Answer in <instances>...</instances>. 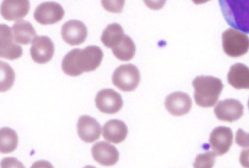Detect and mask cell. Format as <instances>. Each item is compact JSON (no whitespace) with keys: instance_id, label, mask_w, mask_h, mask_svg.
<instances>
[{"instance_id":"cell-13","label":"cell","mask_w":249,"mask_h":168,"mask_svg":"<svg viewBox=\"0 0 249 168\" xmlns=\"http://www.w3.org/2000/svg\"><path fill=\"white\" fill-rule=\"evenodd\" d=\"M165 106L173 115L180 116L188 113L192 105L190 96L186 93L176 92L169 94L165 99Z\"/></svg>"},{"instance_id":"cell-29","label":"cell","mask_w":249,"mask_h":168,"mask_svg":"<svg viewBox=\"0 0 249 168\" xmlns=\"http://www.w3.org/2000/svg\"><path fill=\"white\" fill-rule=\"evenodd\" d=\"M210 0H192L193 2L196 4H200L204 3Z\"/></svg>"},{"instance_id":"cell-24","label":"cell","mask_w":249,"mask_h":168,"mask_svg":"<svg viewBox=\"0 0 249 168\" xmlns=\"http://www.w3.org/2000/svg\"><path fill=\"white\" fill-rule=\"evenodd\" d=\"M216 154L213 151H208L198 154L193 166L195 168H211L215 163Z\"/></svg>"},{"instance_id":"cell-11","label":"cell","mask_w":249,"mask_h":168,"mask_svg":"<svg viewBox=\"0 0 249 168\" xmlns=\"http://www.w3.org/2000/svg\"><path fill=\"white\" fill-rule=\"evenodd\" d=\"M209 142L213 151L219 156L227 153L233 142V133L231 128L219 126L212 131Z\"/></svg>"},{"instance_id":"cell-20","label":"cell","mask_w":249,"mask_h":168,"mask_svg":"<svg viewBox=\"0 0 249 168\" xmlns=\"http://www.w3.org/2000/svg\"><path fill=\"white\" fill-rule=\"evenodd\" d=\"M125 35L120 24L116 23L108 24L102 33L101 40L104 45L113 49L119 45Z\"/></svg>"},{"instance_id":"cell-9","label":"cell","mask_w":249,"mask_h":168,"mask_svg":"<svg viewBox=\"0 0 249 168\" xmlns=\"http://www.w3.org/2000/svg\"><path fill=\"white\" fill-rule=\"evenodd\" d=\"M61 35L67 44L71 46L78 45L86 39L88 30L83 22L72 19L66 22L62 25Z\"/></svg>"},{"instance_id":"cell-3","label":"cell","mask_w":249,"mask_h":168,"mask_svg":"<svg viewBox=\"0 0 249 168\" xmlns=\"http://www.w3.org/2000/svg\"><path fill=\"white\" fill-rule=\"evenodd\" d=\"M223 16L231 26L249 34V0H218Z\"/></svg>"},{"instance_id":"cell-18","label":"cell","mask_w":249,"mask_h":168,"mask_svg":"<svg viewBox=\"0 0 249 168\" xmlns=\"http://www.w3.org/2000/svg\"><path fill=\"white\" fill-rule=\"evenodd\" d=\"M227 79L235 89H249V68L240 63L232 65L228 73Z\"/></svg>"},{"instance_id":"cell-2","label":"cell","mask_w":249,"mask_h":168,"mask_svg":"<svg viewBox=\"0 0 249 168\" xmlns=\"http://www.w3.org/2000/svg\"><path fill=\"white\" fill-rule=\"evenodd\" d=\"M196 104L202 107H213L217 102L223 90L221 80L211 75H200L193 81Z\"/></svg>"},{"instance_id":"cell-10","label":"cell","mask_w":249,"mask_h":168,"mask_svg":"<svg viewBox=\"0 0 249 168\" xmlns=\"http://www.w3.org/2000/svg\"><path fill=\"white\" fill-rule=\"evenodd\" d=\"M0 56L9 60H14L22 55V49L16 43L12 30L6 24L0 25Z\"/></svg>"},{"instance_id":"cell-26","label":"cell","mask_w":249,"mask_h":168,"mask_svg":"<svg viewBox=\"0 0 249 168\" xmlns=\"http://www.w3.org/2000/svg\"><path fill=\"white\" fill-rule=\"evenodd\" d=\"M235 142L241 147L249 146V133H247L242 129L239 128L236 132Z\"/></svg>"},{"instance_id":"cell-19","label":"cell","mask_w":249,"mask_h":168,"mask_svg":"<svg viewBox=\"0 0 249 168\" xmlns=\"http://www.w3.org/2000/svg\"><path fill=\"white\" fill-rule=\"evenodd\" d=\"M12 32L15 41L23 45L29 44L36 35L32 25L25 20L15 23L12 26Z\"/></svg>"},{"instance_id":"cell-1","label":"cell","mask_w":249,"mask_h":168,"mask_svg":"<svg viewBox=\"0 0 249 168\" xmlns=\"http://www.w3.org/2000/svg\"><path fill=\"white\" fill-rule=\"evenodd\" d=\"M103 57V51L98 46H89L82 50L75 48L64 56L61 67L66 75L76 76L83 72L95 70L101 64Z\"/></svg>"},{"instance_id":"cell-7","label":"cell","mask_w":249,"mask_h":168,"mask_svg":"<svg viewBox=\"0 0 249 168\" xmlns=\"http://www.w3.org/2000/svg\"><path fill=\"white\" fill-rule=\"evenodd\" d=\"M95 100L98 110L107 114L117 112L123 105L121 95L111 89H105L98 92Z\"/></svg>"},{"instance_id":"cell-4","label":"cell","mask_w":249,"mask_h":168,"mask_svg":"<svg viewBox=\"0 0 249 168\" xmlns=\"http://www.w3.org/2000/svg\"><path fill=\"white\" fill-rule=\"evenodd\" d=\"M224 52L231 57H239L249 49V37L246 34L232 28L225 31L222 36Z\"/></svg>"},{"instance_id":"cell-28","label":"cell","mask_w":249,"mask_h":168,"mask_svg":"<svg viewBox=\"0 0 249 168\" xmlns=\"http://www.w3.org/2000/svg\"><path fill=\"white\" fill-rule=\"evenodd\" d=\"M239 161L243 167L249 168V148L245 149L241 151Z\"/></svg>"},{"instance_id":"cell-5","label":"cell","mask_w":249,"mask_h":168,"mask_svg":"<svg viewBox=\"0 0 249 168\" xmlns=\"http://www.w3.org/2000/svg\"><path fill=\"white\" fill-rule=\"evenodd\" d=\"M140 73L132 64L121 65L116 69L112 76L114 86L124 92L134 90L140 82Z\"/></svg>"},{"instance_id":"cell-12","label":"cell","mask_w":249,"mask_h":168,"mask_svg":"<svg viewBox=\"0 0 249 168\" xmlns=\"http://www.w3.org/2000/svg\"><path fill=\"white\" fill-rule=\"evenodd\" d=\"M54 50V44L48 37L38 36L32 41L30 54L35 62L44 64L52 59Z\"/></svg>"},{"instance_id":"cell-25","label":"cell","mask_w":249,"mask_h":168,"mask_svg":"<svg viewBox=\"0 0 249 168\" xmlns=\"http://www.w3.org/2000/svg\"><path fill=\"white\" fill-rule=\"evenodd\" d=\"M103 7L107 11L118 13L122 11L125 0H101Z\"/></svg>"},{"instance_id":"cell-22","label":"cell","mask_w":249,"mask_h":168,"mask_svg":"<svg viewBox=\"0 0 249 168\" xmlns=\"http://www.w3.org/2000/svg\"><path fill=\"white\" fill-rule=\"evenodd\" d=\"M0 152L8 153L17 148L18 137L16 132L10 128H3L0 130Z\"/></svg>"},{"instance_id":"cell-16","label":"cell","mask_w":249,"mask_h":168,"mask_svg":"<svg viewBox=\"0 0 249 168\" xmlns=\"http://www.w3.org/2000/svg\"><path fill=\"white\" fill-rule=\"evenodd\" d=\"M30 8L29 0H3L1 5V14L6 20H18L26 16Z\"/></svg>"},{"instance_id":"cell-30","label":"cell","mask_w":249,"mask_h":168,"mask_svg":"<svg viewBox=\"0 0 249 168\" xmlns=\"http://www.w3.org/2000/svg\"><path fill=\"white\" fill-rule=\"evenodd\" d=\"M248 107H249V99L248 102Z\"/></svg>"},{"instance_id":"cell-14","label":"cell","mask_w":249,"mask_h":168,"mask_svg":"<svg viewBox=\"0 0 249 168\" xmlns=\"http://www.w3.org/2000/svg\"><path fill=\"white\" fill-rule=\"evenodd\" d=\"M91 153L95 161L103 166H112L119 160V153L116 148L105 141L95 143L92 147Z\"/></svg>"},{"instance_id":"cell-8","label":"cell","mask_w":249,"mask_h":168,"mask_svg":"<svg viewBox=\"0 0 249 168\" xmlns=\"http://www.w3.org/2000/svg\"><path fill=\"white\" fill-rule=\"evenodd\" d=\"M243 110L244 106L239 100L229 98L218 102L214 108V112L219 120L231 122L243 116Z\"/></svg>"},{"instance_id":"cell-17","label":"cell","mask_w":249,"mask_h":168,"mask_svg":"<svg viewBox=\"0 0 249 168\" xmlns=\"http://www.w3.org/2000/svg\"><path fill=\"white\" fill-rule=\"evenodd\" d=\"M128 133L125 124L117 119H111L103 126V136L108 142L118 144L123 141Z\"/></svg>"},{"instance_id":"cell-15","label":"cell","mask_w":249,"mask_h":168,"mask_svg":"<svg viewBox=\"0 0 249 168\" xmlns=\"http://www.w3.org/2000/svg\"><path fill=\"white\" fill-rule=\"evenodd\" d=\"M77 129L79 137L86 143H92L98 140L101 133L100 124L95 118L89 115L80 117Z\"/></svg>"},{"instance_id":"cell-23","label":"cell","mask_w":249,"mask_h":168,"mask_svg":"<svg viewBox=\"0 0 249 168\" xmlns=\"http://www.w3.org/2000/svg\"><path fill=\"white\" fill-rule=\"evenodd\" d=\"M1 66V88L0 91L9 90L13 85L15 79V73L8 64L0 61Z\"/></svg>"},{"instance_id":"cell-27","label":"cell","mask_w":249,"mask_h":168,"mask_svg":"<svg viewBox=\"0 0 249 168\" xmlns=\"http://www.w3.org/2000/svg\"><path fill=\"white\" fill-rule=\"evenodd\" d=\"M145 5L152 10H159L164 5L166 0H143Z\"/></svg>"},{"instance_id":"cell-6","label":"cell","mask_w":249,"mask_h":168,"mask_svg":"<svg viewBox=\"0 0 249 168\" xmlns=\"http://www.w3.org/2000/svg\"><path fill=\"white\" fill-rule=\"evenodd\" d=\"M64 14L65 11L60 4L53 1H47L37 6L34 17L41 24H53L62 19Z\"/></svg>"},{"instance_id":"cell-21","label":"cell","mask_w":249,"mask_h":168,"mask_svg":"<svg viewBox=\"0 0 249 168\" xmlns=\"http://www.w3.org/2000/svg\"><path fill=\"white\" fill-rule=\"evenodd\" d=\"M115 56L122 61H128L134 56L136 47L132 39L127 35H125L120 43L112 49Z\"/></svg>"}]
</instances>
